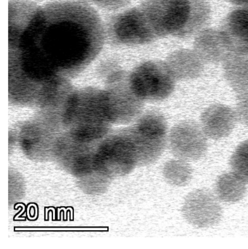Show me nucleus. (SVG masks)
<instances>
[{
    "instance_id": "obj_1",
    "label": "nucleus",
    "mask_w": 248,
    "mask_h": 249,
    "mask_svg": "<svg viewBox=\"0 0 248 249\" xmlns=\"http://www.w3.org/2000/svg\"><path fill=\"white\" fill-rule=\"evenodd\" d=\"M159 38L195 37L208 27L212 9L208 0H141Z\"/></svg>"
},
{
    "instance_id": "obj_2",
    "label": "nucleus",
    "mask_w": 248,
    "mask_h": 249,
    "mask_svg": "<svg viewBox=\"0 0 248 249\" xmlns=\"http://www.w3.org/2000/svg\"><path fill=\"white\" fill-rule=\"evenodd\" d=\"M105 29L106 36L118 45H144L159 38L139 5L113 15Z\"/></svg>"
},
{
    "instance_id": "obj_3",
    "label": "nucleus",
    "mask_w": 248,
    "mask_h": 249,
    "mask_svg": "<svg viewBox=\"0 0 248 249\" xmlns=\"http://www.w3.org/2000/svg\"><path fill=\"white\" fill-rule=\"evenodd\" d=\"M134 91L143 101L156 102L173 92L176 79L165 62L149 60L137 66L129 74Z\"/></svg>"
},
{
    "instance_id": "obj_4",
    "label": "nucleus",
    "mask_w": 248,
    "mask_h": 249,
    "mask_svg": "<svg viewBox=\"0 0 248 249\" xmlns=\"http://www.w3.org/2000/svg\"><path fill=\"white\" fill-rule=\"evenodd\" d=\"M112 87L104 94L107 116L113 123L125 124L136 120L142 114L143 101L134 91L129 74L121 70L111 76Z\"/></svg>"
},
{
    "instance_id": "obj_5",
    "label": "nucleus",
    "mask_w": 248,
    "mask_h": 249,
    "mask_svg": "<svg viewBox=\"0 0 248 249\" xmlns=\"http://www.w3.org/2000/svg\"><path fill=\"white\" fill-rule=\"evenodd\" d=\"M100 156L101 165L113 178L127 175L138 166L136 152L125 128L105 141Z\"/></svg>"
},
{
    "instance_id": "obj_6",
    "label": "nucleus",
    "mask_w": 248,
    "mask_h": 249,
    "mask_svg": "<svg viewBox=\"0 0 248 249\" xmlns=\"http://www.w3.org/2000/svg\"><path fill=\"white\" fill-rule=\"evenodd\" d=\"M207 138L200 125L192 121H183L172 129L167 145L176 158L188 162L195 161L207 152Z\"/></svg>"
},
{
    "instance_id": "obj_7",
    "label": "nucleus",
    "mask_w": 248,
    "mask_h": 249,
    "mask_svg": "<svg viewBox=\"0 0 248 249\" xmlns=\"http://www.w3.org/2000/svg\"><path fill=\"white\" fill-rule=\"evenodd\" d=\"M217 202L209 190H194L185 198L181 208L182 216L195 227L203 228L211 226L219 220L221 214V209Z\"/></svg>"
},
{
    "instance_id": "obj_8",
    "label": "nucleus",
    "mask_w": 248,
    "mask_h": 249,
    "mask_svg": "<svg viewBox=\"0 0 248 249\" xmlns=\"http://www.w3.org/2000/svg\"><path fill=\"white\" fill-rule=\"evenodd\" d=\"M217 29L229 52L248 53V6L232 9L224 18Z\"/></svg>"
},
{
    "instance_id": "obj_9",
    "label": "nucleus",
    "mask_w": 248,
    "mask_h": 249,
    "mask_svg": "<svg viewBox=\"0 0 248 249\" xmlns=\"http://www.w3.org/2000/svg\"><path fill=\"white\" fill-rule=\"evenodd\" d=\"M237 121L234 109L226 105L214 104L203 112L200 126L207 137L218 140L228 136Z\"/></svg>"
},
{
    "instance_id": "obj_10",
    "label": "nucleus",
    "mask_w": 248,
    "mask_h": 249,
    "mask_svg": "<svg viewBox=\"0 0 248 249\" xmlns=\"http://www.w3.org/2000/svg\"><path fill=\"white\" fill-rule=\"evenodd\" d=\"M125 128L136 152L138 166H147L155 162L167 145V136L151 134L141 130L135 125Z\"/></svg>"
},
{
    "instance_id": "obj_11",
    "label": "nucleus",
    "mask_w": 248,
    "mask_h": 249,
    "mask_svg": "<svg viewBox=\"0 0 248 249\" xmlns=\"http://www.w3.org/2000/svg\"><path fill=\"white\" fill-rule=\"evenodd\" d=\"M205 63H222L228 51L217 29L206 28L195 37L194 49Z\"/></svg>"
},
{
    "instance_id": "obj_12",
    "label": "nucleus",
    "mask_w": 248,
    "mask_h": 249,
    "mask_svg": "<svg viewBox=\"0 0 248 249\" xmlns=\"http://www.w3.org/2000/svg\"><path fill=\"white\" fill-rule=\"evenodd\" d=\"M165 62L176 80L198 77L203 71L205 63L194 50L188 49L173 52Z\"/></svg>"
},
{
    "instance_id": "obj_13",
    "label": "nucleus",
    "mask_w": 248,
    "mask_h": 249,
    "mask_svg": "<svg viewBox=\"0 0 248 249\" xmlns=\"http://www.w3.org/2000/svg\"><path fill=\"white\" fill-rule=\"evenodd\" d=\"M222 63L224 77L236 95L248 93V53H229Z\"/></svg>"
},
{
    "instance_id": "obj_14",
    "label": "nucleus",
    "mask_w": 248,
    "mask_h": 249,
    "mask_svg": "<svg viewBox=\"0 0 248 249\" xmlns=\"http://www.w3.org/2000/svg\"><path fill=\"white\" fill-rule=\"evenodd\" d=\"M215 192L225 202H234L241 199L246 191V182L233 172L224 173L216 181Z\"/></svg>"
},
{
    "instance_id": "obj_15",
    "label": "nucleus",
    "mask_w": 248,
    "mask_h": 249,
    "mask_svg": "<svg viewBox=\"0 0 248 249\" xmlns=\"http://www.w3.org/2000/svg\"><path fill=\"white\" fill-rule=\"evenodd\" d=\"M162 173L169 184L182 187L187 185L191 179L193 170L188 161L176 158L165 163Z\"/></svg>"
},
{
    "instance_id": "obj_16",
    "label": "nucleus",
    "mask_w": 248,
    "mask_h": 249,
    "mask_svg": "<svg viewBox=\"0 0 248 249\" xmlns=\"http://www.w3.org/2000/svg\"><path fill=\"white\" fill-rule=\"evenodd\" d=\"M134 125L139 129L155 135L167 136V124L164 116L157 110L142 114Z\"/></svg>"
},
{
    "instance_id": "obj_17",
    "label": "nucleus",
    "mask_w": 248,
    "mask_h": 249,
    "mask_svg": "<svg viewBox=\"0 0 248 249\" xmlns=\"http://www.w3.org/2000/svg\"><path fill=\"white\" fill-rule=\"evenodd\" d=\"M230 166L238 177L248 182V140L241 142L232 154Z\"/></svg>"
},
{
    "instance_id": "obj_18",
    "label": "nucleus",
    "mask_w": 248,
    "mask_h": 249,
    "mask_svg": "<svg viewBox=\"0 0 248 249\" xmlns=\"http://www.w3.org/2000/svg\"><path fill=\"white\" fill-rule=\"evenodd\" d=\"M236 95V106L234 110L238 121L248 127V93Z\"/></svg>"
},
{
    "instance_id": "obj_19",
    "label": "nucleus",
    "mask_w": 248,
    "mask_h": 249,
    "mask_svg": "<svg viewBox=\"0 0 248 249\" xmlns=\"http://www.w3.org/2000/svg\"><path fill=\"white\" fill-rule=\"evenodd\" d=\"M107 10H115L127 5L131 0H86Z\"/></svg>"
}]
</instances>
